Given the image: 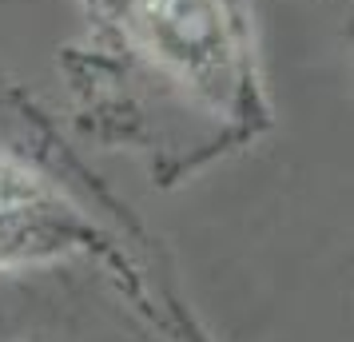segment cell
Segmentation results:
<instances>
[{
	"instance_id": "6da1fadb",
	"label": "cell",
	"mask_w": 354,
	"mask_h": 342,
	"mask_svg": "<svg viewBox=\"0 0 354 342\" xmlns=\"http://www.w3.org/2000/svg\"><path fill=\"white\" fill-rule=\"evenodd\" d=\"M80 36L60 48L72 124L131 151L171 191L271 135L255 0H76Z\"/></svg>"
},
{
	"instance_id": "7a4b0ae2",
	"label": "cell",
	"mask_w": 354,
	"mask_h": 342,
	"mask_svg": "<svg viewBox=\"0 0 354 342\" xmlns=\"http://www.w3.org/2000/svg\"><path fill=\"white\" fill-rule=\"evenodd\" d=\"M0 124H8L0 135V271L96 259L167 342H203L187 307H179L176 287L160 275L156 243L136 223L120 231L100 219L96 207L112 203V196L88 207L72 191L80 160L56 135L44 108L4 76Z\"/></svg>"
}]
</instances>
